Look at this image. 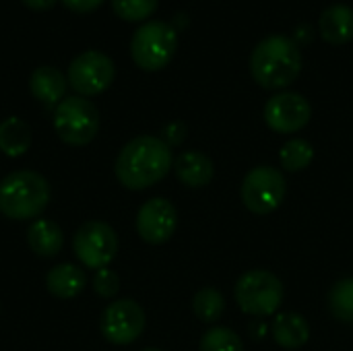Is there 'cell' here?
I'll return each instance as SVG.
<instances>
[{"label":"cell","instance_id":"cell-26","mask_svg":"<svg viewBox=\"0 0 353 351\" xmlns=\"http://www.w3.org/2000/svg\"><path fill=\"white\" fill-rule=\"evenodd\" d=\"M186 134H188V128H186L184 122H170V124L161 130V141L172 149V147L182 145L184 139H186Z\"/></svg>","mask_w":353,"mask_h":351},{"label":"cell","instance_id":"cell-1","mask_svg":"<svg viewBox=\"0 0 353 351\" xmlns=\"http://www.w3.org/2000/svg\"><path fill=\"white\" fill-rule=\"evenodd\" d=\"M174 166L172 149L161 137L141 134L128 141L116 157V178L128 190H145L161 182Z\"/></svg>","mask_w":353,"mask_h":351},{"label":"cell","instance_id":"cell-5","mask_svg":"<svg viewBox=\"0 0 353 351\" xmlns=\"http://www.w3.org/2000/svg\"><path fill=\"white\" fill-rule=\"evenodd\" d=\"M238 308L248 317H271L283 304V283L277 275L265 269L246 271L234 290Z\"/></svg>","mask_w":353,"mask_h":351},{"label":"cell","instance_id":"cell-24","mask_svg":"<svg viewBox=\"0 0 353 351\" xmlns=\"http://www.w3.org/2000/svg\"><path fill=\"white\" fill-rule=\"evenodd\" d=\"M159 0H112V10L116 17L128 23H139L149 19L157 10Z\"/></svg>","mask_w":353,"mask_h":351},{"label":"cell","instance_id":"cell-7","mask_svg":"<svg viewBox=\"0 0 353 351\" xmlns=\"http://www.w3.org/2000/svg\"><path fill=\"white\" fill-rule=\"evenodd\" d=\"M288 184L281 170L271 166H259L246 174L240 186L244 207L254 215H269L277 211L285 199Z\"/></svg>","mask_w":353,"mask_h":351},{"label":"cell","instance_id":"cell-22","mask_svg":"<svg viewBox=\"0 0 353 351\" xmlns=\"http://www.w3.org/2000/svg\"><path fill=\"white\" fill-rule=\"evenodd\" d=\"M329 310L341 323H353V277L337 281L329 292Z\"/></svg>","mask_w":353,"mask_h":351},{"label":"cell","instance_id":"cell-13","mask_svg":"<svg viewBox=\"0 0 353 351\" xmlns=\"http://www.w3.org/2000/svg\"><path fill=\"white\" fill-rule=\"evenodd\" d=\"M68 81L62 70L56 66H37L31 72L29 79V89L37 101H41L46 108H56L66 95Z\"/></svg>","mask_w":353,"mask_h":351},{"label":"cell","instance_id":"cell-15","mask_svg":"<svg viewBox=\"0 0 353 351\" xmlns=\"http://www.w3.org/2000/svg\"><path fill=\"white\" fill-rule=\"evenodd\" d=\"M321 37L331 46H343L353 39V8L347 4H331L319 19Z\"/></svg>","mask_w":353,"mask_h":351},{"label":"cell","instance_id":"cell-11","mask_svg":"<svg viewBox=\"0 0 353 351\" xmlns=\"http://www.w3.org/2000/svg\"><path fill=\"white\" fill-rule=\"evenodd\" d=\"M312 118L310 101L296 93V91H283L275 93L265 103V122L271 130L279 134H294L302 130Z\"/></svg>","mask_w":353,"mask_h":351},{"label":"cell","instance_id":"cell-17","mask_svg":"<svg viewBox=\"0 0 353 351\" xmlns=\"http://www.w3.org/2000/svg\"><path fill=\"white\" fill-rule=\"evenodd\" d=\"M85 283H87L85 273L77 265H70V263L56 265L46 275V288H48V292L54 298H60V300L77 298L85 290Z\"/></svg>","mask_w":353,"mask_h":351},{"label":"cell","instance_id":"cell-2","mask_svg":"<svg viewBox=\"0 0 353 351\" xmlns=\"http://www.w3.org/2000/svg\"><path fill=\"white\" fill-rule=\"evenodd\" d=\"M302 72V52L288 35H269L250 54L252 79L269 91L292 85Z\"/></svg>","mask_w":353,"mask_h":351},{"label":"cell","instance_id":"cell-23","mask_svg":"<svg viewBox=\"0 0 353 351\" xmlns=\"http://www.w3.org/2000/svg\"><path fill=\"white\" fill-rule=\"evenodd\" d=\"M201 351H244L240 335L228 327H211L199 343Z\"/></svg>","mask_w":353,"mask_h":351},{"label":"cell","instance_id":"cell-3","mask_svg":"<svg viewBox=\"0 0 353 351\" xmlns=\"http://www.w3.org/2000/svg\"><path fill=\"white\" fill-rule=\"evenodd\" d=\"M50 203L48 180L31 170H19L0 180V213L6 219L39 217Z\"/></svg>","mask_w":353,"mask_h":351},{"label":"cell","instance_id":"cell-27","mask_svg":"<svg viewBox=\"0 0 353 351\" xmlns=\"http://www.w3.org/2000/svg\"><path fill=\"white\" fill-rule=\"evenodd\" d=\"M62 2L68 10L85 14V12H93L97 6H101L103 0H62Z\"/></svg>","mask_w":353,"mask_h":351},{"label":"cell","instance_id":"cell-21","mask_svg":"<svg viewBox=\"0 0 353 351\" xmlns=\"http://www.w3.org/2000/svg\"><path fill=\"white\" fill-rule=\"evenodd\" d=\"M312 159L314 149L306 139H290L279 151V161L285 172H302L312 163Z\"/></svg>","mask_w":353,"mask_h":351},{"label":"cell","instance_id":"cell-16","mask_svg":"<svg viewBox=\"0 0 353 351\" xmlns=\"http://www.w3.org/2000/svg\"><path fill=\"white\" fill-rule=\"evenodd\" d=\"M271 335L275 343L283 350H300L310 337L308 321L298 312H281L271 325Z\"/></svg>","mask_w":353,"mask_h":351},{"label":"cell","instance_id":"cell-29","mask_svg":"<svg viewBox=\"0 0 353 351\" xmlns=\"http://www.w3.org/2000/svg\"><path fill=\"white\" fill-rule=\"evenodd\" d=\"M143 351H161V350H155V348H149V350H143Z\"/></svg>","mask_w":353,"mask_h":351},{"label":"cell","instance_id":"cell-9","mask_svg":"<svg viewBox=\"0 0 353 351\" xmlns=\"http://www.w3.org/2000/svg\"><path fill=\"white\" fill-rule=\"evenodd\" d=\"M74 257L87 269H108L118 252V236L103 221L83 223L72 238Z\"/></svg>","mask_w":353,"mask_h":351},{"label":"cell","instance_id":"cell-8","mask_svg":"<svg viewBox=\"0 0 353 351\" xmlns=\"http://www.w3.org/2000/svg\"><path fill=\"white\" fill-rule=\"evenodd\" d=\"M116 79V66L112 58L97 50L79 54L66 70V81L81 97H93L103 93Z\"/></svg>","mask_w":353,"mask_h":351},{"label":"cell","instance_id":"cell-19","mask_svg":"<svg viewBox=\"0 0 353 351\" xmlns=\"http://www.w3.org/2000/svg\"><path fill=\"white\" fill-rule=\"evenodd\" d=\"M33 141L31 128L17 116L0 122V151L8 157H21L29 151Z\"/></svg>","mask_w":353,"mask_h":351},{"label":"cell","instance_id":"cell-6","mask_svg":"<svg viewBox=\"0 0 353 351\" xmlns=\"http://www.w3.org/2000/svg\"><path fill=\"white\" fill-rule=\"evenodd\" d=\"M54 128L66 145H89L99 130V112L87 97L68 95L54 108Z\"/></svg>","mask_w":353,"mask_h":351},{"label":"cell","instance_id":"cell-25","mask_svg":"<svg viewBox=\"0 0 353 351\" xmlns=\"http://www.w3.org/2000/svg\"><path fill=\"white\" fill-rule=\"evenodd\" d=\"M93 290L101 298H114L120 290V279L114 271L110 269H99L93 277Z\"/></svg>","mask_w":353,"mask_h":351},{"label":"cell","instance_id":"cell-20","mask_svg":"<svg viewBox=\"0 0 353 351\" xmlns=\"http://www.w3.org/2000/svg\"><path fill=\"white\" fill-rule=\"evenodd\" d=\"M192 310L201 323L213 325L221 319V314L225 310V298L215 288H203L201 292H196V296L192 300Z\"/></svg>","mask_w":353,"mask_h":351},{"label":"cell","instance_id":"cell-12","mask_svg":"<svg viewBox=\"0 0 353 351\" xmlns=\"http://www.w3.org/2000/svg\"><path fill=\"white\" fill-rule=\"evenodd\" d=\"M178 225V213L176 207L161 197L149 199L143 203V207L137 213V234L143 242L159 246L165 244Z\"/></svg>","mask_w":353,"mask_h":351},{"label":"cell","instance_id":"cell-28","mask_svg":"<svg viewBox=\"0 0 353 351\" xmlns=\"http://www.w3.org/2000/svg\"><path fill=\"white\" fill-rule=\"evenodd\" d=\"M58 0H23V4L31 10H37V12H43L48 8H52Z\"/></svg>","mask_w":353,"mask_h":351},{"label":"cell","instance_id":"cell-10","mask_svg":"<svg viewBox=\"0 0 353 351\" xmlns=\"http://www.w3.org/2000/svg\"><path fill=\"white\" fill-rule=\"evenodd\" d=\"M145 310L130 298L114 300L99 317V331L112 345H130L145 331Z\"/></svg>","mask_w":353,"mask_h":351},{"label":"cell","instance_id":"cell-14","mask_svg":"<svg viewBox=\"0 0 353 351\" xmlns=\"http://www.w3.org/2000/svg\"><path fill=\"white\" fill-rule=\"evenodd\" d=\"M176 178L188 188H205L215 176V166L209 155L201 151H184L174 161Z\"/></svg>","mask_w":353,"mask_h":351},{"label":"cell","instance_id":"cell-4","mask_svg":"<svg viewBox=\"0 0 353 351\" xmlns=\"http://www.w3.org/2000/svg\"><path fill=\"white\" fill-rule=\"evenodd\" d=\"M178 46L176 29L165 21H147L132 33L130 39V56L134 64L147 72H155L165 68Z\"/></svg>","mask_w":353,"mask_h":351},{"label":"cell","instance_id":"cell-18","mask_svg":"<svg viewBox=\"0 0 353 351\" xmlns=\"http://www.w3.org/2000/svg\"><path fill=\"white\" fill-rule=\"evenodd\" d=\"M27 244L37 257L52 259L62 250L64 234L58 223L50 219H35L27 230Z\"/></svg>","mask_w":353,"mask_h":351}]
</instances>
